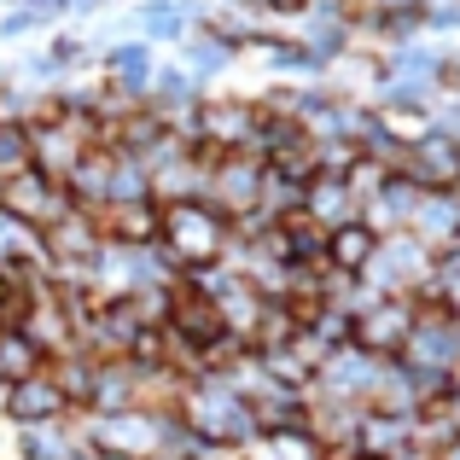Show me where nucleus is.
Listing matches in <instances>:
<instances>
[{"label":"nucleus","instance_id":"21","mask_svg":"<svg viewBox=\"0 0 460 460\" xmlns=\"http://www.w3.org/2000/svg\"><path fill=\"white\" fill-rule=\"evenodd\" d=\"M304 216L314 227H344V222H356V199H349V187H344V175H309L304 181Z\"/></svg>","mask_w":460,"mask_h":460},{"label":"nucleus","instance_id":"1","mask_svg":"<svg viewBox=\"0 0 460 460\" xmlns=\"http://www.w3.org/2000/svg\"><path fill=\"white\" fill-rule=\"evenodd\" d=\"M175 420L192 431L199 449H251L257 443V420H251V402L227 385V373H199L187 379L175 402Z\"/></svg>","mask_w":460,"mask_h":460},{"label":"nucleus","instance_id":"4","mask_svg":"<svg viewBox=\"0 0 460 460\" xmlns=\"http://www.w3.org/2000/svg\"><path fill=\"white\" fill-rule=\"evenodd\" d=\"M257 123H262L257 93H204L192 111V140L210 152H251Z\"/></svg>","mask_w":460,"mask_h":460},{"label":"nucleus","instance_id":"13","mask_svg":"<svg viewBox=\"0 0 460 460\" xmlns=\"http://www.w3.org/2000/svg\"><path fill=\"white\" fill-rule=\"evenodd\" d=\"M164 326H169V332H175L187 349H199V361H204V349H210L216 338H227V332H222V314H216V304L199 292V286H187V274L169 286V314H164Z\"/></svg>","mask_w":460,"mask_h":460},{"label":"nucleus","instance_id":"9","mask_svg":"<svg viewBox=\"0 0 460 460\" xmlns=\"http://www.w3.org/2000/svg\"><path fill=\"white\" fill-rule=\"evenodd\" d=\"M257 187H262V157L222 152L210 169H204V192H199V199L210 204V210H222L227 222H239V216L257 210Z\"/></svg>","mask_w":460,"mask_h":460},{"label":"nucleus","instance_id":"17","mask_svg":"<svg viewBox=\"0 0 460 460\" xmlns=\"http://www.w3.org/2000/svg\"><path fill=\"white\" fill-rule=\"evenodd\" d=\"M408 234H414L426 251H449V245H460V187H455V192H420Z\"/></svg>","mask_w":460,"mask_h":460},{"label":"nucleus","instance_id":"29","mask_svg":"<svg viewBox=\"0 0 460 460\" xmlns=\"http://www.w3.org/2000/svg\"><path fill=\"white\" fill-rule=\"evenodd\" d=\"M385 181H391V169H379L373 157H361V152H356V164L344 169V187H349V199H356V210H361V204H367L373 192L385 187Z\"/></svg>","mask_w":460,"mask_h":460},{"label":"nucleus","instance_id":"33","mask_svg":"<svg viewBox=\"0 0 460 460\" xmlns=\"http://www.w3.org/2000/svg\"><path fill=\"white\" fill-rule=\"evenodd\" d=\"M199 460H204V455H199Z\"/></svg>","mask_w":460,"mask_h":460},{"label":"nucleus","instance_id":"31","mask_svg":"<svg viewBox=\"0 0 460 460\" xmlns=\"http://www.w3.org/2000/svg\"><path fill=\"white\" fill-rule=\"evenodd\" d=\"M438 460H460V438H455V443H443V449H438Z\"/></svg>","mask_w":460,"mask_h":460},{"label":"nucleus","instance_id":"25","mask_svg":"<svg viewBox=\"0 0 460 460\" xmlns=\"http://www.w3.org/2000/svg\"><path fill=\"white\" fill-rule=\"evenodd\" d=\"M420 431H414V420H396V414H361V431H356V449L361 455H379V460H391L396 449H408Z\"/></svg>","mask_w":460,"mask_h":460},{"label":"nucleus","instance_id":"2","mask_svg":"<svg viewBox=\"0 0 460 460\" xmlns=\"http://www.w3.org/2000/svg\"><path fill=\"white\" fill-rule=\"evenodd\" d=\"M157 245H164V257L175 262L181 274L210 269V262H222L227 245H234V222H227L222 210H210L204 199H175L157 216Z\"/></svg>","mask_w":460,"mask_h":460},{"label":"nucleus","instance_id":"22","mask_svg":"<svg viewBox=\"0 0 460 460\" xmlns=\"http://www.w3.org/2000/svg\"><path fill=\"white\" fill-rule=\"evenodd\" d=\"M93 373H100V356H88V349H58V356H47V379L65 391V402L76 408H88V396H93Z\"/></svg>","mask_w":460,"mask_h":460},{"label":"nucleus","instance_id":"3","mask_svg":"<svg viewBox=\"0 0 460 460\" xmlns=\"http://www.w3.org/2000/svg\"><path fill=\"white\" fill-rule=\"evenodd\" d=\"M65 100V93H58ZM93 146H100V128H93V111L76 100H65V111L47 117V123H30V169H41L47 181L65 187L70 169L82 164Z\"/></svg>","mask_w":460,"mask_h":460},{"label":"nucleus","instance_id":"26","mask_svg":"<svg viewBox=\"0 0 460 460\" xmlns=\"http://www.w3.org/2000/svg\"><path fill=\"white\" fill-rule=\"evenodd\" d=\"M41 367H47L41 344H35L23 326H0V385H18V379H30V373H41Z\"/></svg>","mask_w":460,"mask_h":460},{"label":"nucleus","instance_id":"18","mask_svg":"<svg viewBox=\"0 0 460 460\" xmlns=\"http://www.w3.org/2000/svg\"><path fill=\"white\" fill-rule=\"evenodd\" d=\"M157 216H164L157 199H135V204H100L93 222H100V239H111V245H152Z\"/></svg>","mask_w":460,"mask_h":460},{"label":"nucleus","instance_id":"23","mask_svg":"<svg viewBox=\"0 0 460 460\" xmlns=\"http://www.w3.org/2000/svg\"><path fill=\"white\" fill-rule=\"evenodd\" d=\"M65 192H70V204H76V210H100V204L111 199V152L93 146L76 169H70Z\"/></svg>","mask_w":460,"mask_h":460},{"label":"nucleus","instance_id":"11","mask_svg":"<svg viewBox=\"0 0 460 460\" xmlns=\"http://www.w3.org/2000/svg\"><path fill=\"white\" fill-rule=\"evenodd\" d=\"M402 175L414 181L420 192H455V187H460V135H449V128L431 123L426 135L408 146Z\"/></svg>","mask_w":460,"mask_h":460},{"label":"nucleus","instance_id":"6","mask_svg":"<svg viewBox=\"0 0 460 460\" xmlns=\"http://www.w3.org/2000/svg\"><path fill=\"white\" fill-rule=\"evenodd\" d=\"M431 257H438V251H426L414 234H385L379 245H373L361 280L379 297H420V286H426V274H431Z\"/></svg>","mask_w":460,"mask_h":460},{"label":"nucleus","instance_id":"32","mask_svg":"<svg viewBox=\"0 0 460 460\" xmlns=\"http://www.w3.org/2000/svg\"><path fill=\"white\" fill-rule=\"evenodd\" d=\"M93 460H140V455H105V449H93Z\"/></svg>","mask_w":460,"mask_h":460},{"label":"nucleus","instance_id":"10","mask_svg":"<svg viewBox=\"0 0 460 460\" xmlns=\"http://www.w3.org/2000/svg\"><path fill=\"white\" fill-rule=\"evenodd\" d=\"M76 408L65 402V391H58L53 379L41 373H30V379L18 385H0V426L18 431V426H53V420H70Z\"/></svg>","mask_w":460,"mask_h":460},{"label":"nucleus","instance_id":"14","mask_svg":"<svg viewBox=\"0 0 460 460\" xmlns=\"http://www.w3.org/2000/svg\"><path fill=\"white\" fill-rule=\"evenodd\" d=\"M0 210H12L18 222H30V227H47L53 216L70 210V192L58 187V181H47L41 169H18V175L0 181Z\"/></svg>","mask_w":460,"mask_h":460},{"label":"nucleus","instance_id":"16","mask_svg":"<svg viewBox=\"0 0 460 460\" xmlns=\"http://www.w3.org/2000/svg\"><path fill=\"white\" fill-rule=\"evenodd\" d=\"M157 47L152 41H117V47H105V58H100V82H111V88H123V93H140L146 100V88H152V76H157Z\"/></svg>","mask_w":460,"mask_h":460},{"label":"nucleus","instance_id":"5","mask_svg":"<svg viewBox=\"0 0 460 460\" xmlns=\"http://www.w3.org/2000/svg\"><path fill=\"white\" fill-rule=\"evenodd\" d=\"M402 367L431 373V379H460V321L438 304H420L414 309V332L402 344Z\"/></svg>","mask_w":460,"mask_h":460},{"label":"nucleus","instance_id":"7","mask_svg":"<svg viewBox=\"0 0 460 460\" xmlns=\"http://www.w3.org/2000/svg\"><path fill=\"white\" fill-rule=\"evenodd\" d=\"M414 309H420L414 297H367V304L349 314V344L379 356V361L402 356L408 332H414Z\"/></svg>","mask_w":460,"mask_h":460},{"label":"nucleus","instance_id":"20","mask_svg":"<svg viewBox=\"0 0 460 460\" xmlns=\"http://www.w3.org/2000/svg\"><path fill=\"white\" fill-rule=\"evenodd\" d=\"M199 18H204V6H192V0H146V6L135 12V35L140 41H169L175 47L181 35H192L199 30Z\"/></svg>","mask_w":460,"mask_h":460},{"label":"nucleus","instance_id":"8","mask_svg":"<svg viewBox=\"0 0 460 460\" xmlns=\"http://www.w3.org/2000/svg\"><path fill=\"white\" fill-rule=\"evenodd\" d=\"M169 414H152V408H123V414H82V438L105 455H140L152 460L157 438H164Z\"/></svg>","mask_w":460,"mask_h":460},{"label":"nucleus","instance_id":"19","mask_svg":"<svg viewBox=\"0 0 460 460\" xmlns=\"http://www.w3.org/2000/svg\"><path fill=\"white\" fill-rule=\"evenodd\" d=\"M414 204H420V187H414L408 175H391L367 204H361V222H367L379 239H385V234H408V222H414Z\"/></svg>","mask_w":460,"mask_h":460},{"label":"nucleus","instance_id":"27","mask_svg":"<svg viewBox=\"0 0 460 460\" xmlns=\"http://www.w3.org/2000/svg\"><path fill=\"white\" fill-rule=\"evenodd\" d=\"M18 262H35V269H47L41 227H30V222H18L12 210H0V269H18Z\"/></svg>","mask_w":460,"mask_h":460},{"label":"nucleus","instance_id":"30","mask_svg":"<svg viewBox=\"0 0 460 460\" xmlns=\"http://www.w3.org/2000/svg\"><path fill=\"white\" fill-rule=\"evenodd\" d=\"M30 169V128L23 123H0V181Z\"/></svg>","mask_w":460,"mask_h":460},{"label":"nucleus","instance_id":"24","mask_svg":"<svg viewBox=\"0 0 460 460\" xmlns=\"http://www.w3.org/2000/svg\"><path fill=\"white\" fill-rule=\"evenodd\" d=\"M373 245H379V234H373L367 222H344V227H332L326 234V269H338V274H361L367 269V257H373Z\"/></svg>","mask_w":460,"mask_h":460},{"label":"nucleus","instance_id":"12","mask_svg":"<svg viewBox=\"0 0 460 460\" xmlns=\"http://www.w3.org/2000/svg\"><path fill=\"white\" fill-rule=\"evenodd\" d=\"M373 379H379V356H367V349L344 344V349H332V356L321 361V373L309 379V391H314V396H338V402L367 408Z\"/></svg>","mask_w":460,"mask_h":460},{"label":"nucleus","instance_id":"15","mask_svg":"<svg viewBox=\"0 0 460 460\" xmlns=\"http://www.w3.org/2000/svg\"><path fill=\"white\" fill-rule=\"evenodd\" d=\"M6 455L12 460H88L93 443L82 438V414H70V420H53V426L6 431Z\"/></svg>","mask_w":460,"mask_h":460},{"label":"nucleus","instance_id":"28","mask_svg":"<svg viewBox=\"0 0 460 460\" xmlns=\"http://www.w3.org/2000/svg\"><path fill=\"white\" fill-rule=\"evenodd\" d=\"M245 460H326V455L304 426H292V431H262V438L245 449Z\"/></svg>","mask_w":460,"mask_h":460}]
</instances>
